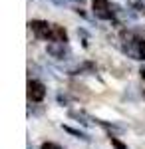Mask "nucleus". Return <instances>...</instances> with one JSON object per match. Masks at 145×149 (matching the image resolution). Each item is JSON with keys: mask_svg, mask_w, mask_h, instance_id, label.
<instances>
[{"mask_svg": "<svg viewBox=\"0 0 145 149\" xmlns=\"http://www.w3.org/2000/svg\"><path fill=\"white\" fill-rule=\"evenodd\" d=\"M28 26H30V30H32L38 38H42V40H52L54 24H48V22H44V20H30Z\"/></svg>", "mask_w": 145, "mask_h": 149, "instance_id": "obj_1", "label": "nucleus"}, {"mask_svg": "<svg viewBox=\"0 0 145 149\" xmlns=\"http://www.w3.org/2000/svg\"><path fill=\"white\" fill-rule=\"evenodd\" d=\"M91 8H93L96 18H100V20H112L113 18V10H112L109 0H91Z\"/></svg>", "mask_w": 145, "mask_h": 149, "instance_id": "obj_2", "label": "nucleus"}, {"mask_svg": "<svg viewBox=\"0 0 145 149\" xmlns=\"http://www.w3.org/2000/svg\"><path fill=\"white\" fill-rule=\"evenodd\" d=\"M46 97V86L38 80H30L28 81V100L34 103H40Z\"/></svg>", "mask_w": 145, "mask_h": 149, "instance_id": "obj_3", "label": "nucleus"}, {"mask_svg": "<svg viewBox=\"0 0 145 149\" xmlns=\"http://www.w3.org/2000/svg\"><path fill=\"white\" fill-rule=\"evenodd\" d=\"M46 52H48V56L56 58V60H66V58L70 56L68 46L64 42H56V40H50V42L46 44Z\"/></svg>", "mask_w": 145, "mask_h": 149, "instance_id": "obj_4", "label": "nucleus"}, {"mask_svg": "<svg viewBox=\"0 0 145 149\" xmlns=\"http://www.w3.org/2000/svg\"><path fill=\"white\" fill-rule=\"evenodd\" d=\"M52 40H56V42H64V44H68V32L64 30V26H58V24H54V32H52Z\"/></svg>", "mask_w": 145, "mask_h": 149, "instance_id": "obj_5", "label": "nucleus"}, {"mask_svg": "<svg viewBox=\"0 0 145 149\" xmlns=\"http://www.w3.org/2000/svg\"><path fill=\"white\" fill-rule=\"evenodd\" d=\"M62 127H64V131H68L70 135L82 139V141H91V137H89L88 133H84V131H79V129H74V127H70V125H62Z\"/></svg>", "mask_w": 145, "mask_h": 149, "instance_id": "obj_6", "label": "nucleus"}, {"mask_svg": "<svg viewBox=\"0 0 145 149\" xmlns=\"http://www.w3.org/2000/svg\"><path fill=\"white\" fill-rule=\"evenodd\" d=\"M40 149H64L62 145H58V143H54V141H46V143H42V147Z\"/></svg>", "mask_w": 145, "mask_h": 149, "instance_id": "obj_7", "label": "nucleus"}, {"mask_svg": "<svg viewBox=\"0 0 145 149\" xmlns=\"http://www.w3.org/2000/svg\"><path fill=\"white\" fill-rule=\"evenodd\" d=\"M109 139H112V145H113L115 149H127V147H125V145H123V143H121V141H119L117 137H113V135H112Z\"/></svg>", "mask_w": 145, "mask_h": 149, "instance_id": "obj_8", "label": "nucleus"}, {"mask_svg": "<svg viewBox=\"0 0 145 149\" xmlns=\"http://www.w3.org/2000/svg\"><path fill=\"white\" fill-rule=\"evenodd\" d=\"M139 74H141V78L145 80V68H141V72H139Z\"/></svg>", "mask_w": 145, "mask_h": 149, "instance_id": "obj_9", "label": "nucleus"}]
</instances>
